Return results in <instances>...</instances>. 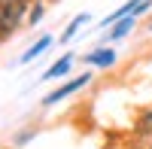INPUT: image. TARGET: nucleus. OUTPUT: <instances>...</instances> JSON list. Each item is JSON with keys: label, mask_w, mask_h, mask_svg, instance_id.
Segmentation results:
<instances>
[{"label": "nucleus", "mask_w": 152, "mask_h": 149, "mask_svg": "<svg viewBox=\"0 0 152 149\" xmlns=\"http://www.w3.org/2000/svg\"><path fill=\"white\" fill-rule=\"evenodd\" d=\"M82 61H85V64L100 67V70H107V67L116 64V52H113V49H107V46H100V49H94V52H88Z\"/></svg>", "instance_id": "obj_3"}, {"label": "nucleus", "mask_w": 152, "mask_h": 149, "mask_svg": "<svg viewBox=\"0 0 152 149\" xmlns=\"http://www.w3.org/2000/svg\"><path fill=\"white\" fill-rule=\"evenodd\" d=\"M149 131H152V110H146L140 119V134H149Z\"/></svg>", "instance_id": "obj_9"}, {"label": "nucleus", "mask_w": 152, "mask_h": 149, "mask_svg": "<svg viewBox=\"0 0 152 149\" xmlns=\"http://www.w3.org/2000/svg\"><path fill=\"white\" fill-rule=\"evenodd\" d=\"M149 149H152V146H149Z\"/></svg>", "instance_id": "obj_11"}, {"label": "nucleus", "mask_w": 152, "mask_h": 149, "mask_svg": "<svg viewBox=\"0 0 152 149\" xmlns=\"http://www.w3.org/2000/svg\"><path fill=\"white\" fill-rule=\"evenodd\" d=\"M91 82V76H88V73H79V76H73V79H67L64 85H61V88H55V91H49L46 97H43V107H55L58 101H64V97H70L73 91H79L82 85H88Z\"/></svg>", "instance_id": "obj_2"}, {"label": "nucleus", "mask_w": 152, "mask_h": 149, "mask_svg": "<svg viewBox=\"0 0 152 149\" xmlns=\"http://www.w3.org/2000/svg\"><path fill=\"white\" fill-rule=\"evenodd\" d=\"M31 137H34V131H31V128H24V131H18V137H15V146H24V143H28Z\"/></svg>", "instance_id": "obj_10"}, {"label": "nucleus", "mask_w": 152, "mask_h": 149, "mask_svg": "<svg viewBox=\"0 0 152 149\" xmlns=\"http://www.w3.org/2000/svg\"><path fill=\"white\" fill-rule=\"evenodd\" d=\"M46 15V0H34V3L28 6V18H24V24H40Z\"/></svg>", "instance_id": "obj_7"}, {"label": "nucleus", "mask_w": 152, "mask_h": 149, "mask_svg": "<svg viewBox=\"0 0 152 149\" xmlns=\"http://www.w3.org/2000/svg\"><path fill=\"white\" fill-rule=\"evenodd\" d=\"M82 24H88V12H82V15H76V18H73V21L67 24V28H64V34H61V40H58V43H70V40H73V34L79 31Z\"/></svg>", "instance_id": "obj_8"}, {"label": "nucleus", "mask_w": 152, "mask_h": 149, "mask_svg": "<svg viewBox=\"0 0 152 149\" xmlns=\"http://www.w3.org/2000/svg\"><path fill=\"white\" fill-rule=\"evenodd\" d=\"M134 21H137V15H125V18H119V21L110 28V37H107V40H122V37H128L131 28H134Z\"/></svg>", "instance_id": "obj_6"}, {"label": "nucleus", "mask_w": 152, "mask_h": 149, "mask_svg": "<svg viewBox=\"0 0 152 149\" xmlns=\"http://www.w3.org/2000/svg\"><path fill=\"white\" fill-rule=\"evenodd\" d=\"M28 0H0V43L9 40L18 31V24L28 18Z\"/></svg>", "instance_id": "obj_1"}, {"label": "nucleus", "mask_w": 152, "mask_h": 149, "mask_svg": "<svg viewBox=\"0 0 152 149\" xmlns=\"http://www.w3.org/2000/svg\"><path fill=\"white\" fill-rule=\"evenodd\" d=\"M70 67H73V55L67 52V55H61L55 64L43 73V79H58V76H67V73H70Z\"/></svg>", "instance_id": "obj_5"}, {"label": "nucleus", "mask_w": 152, "mask_h": 149, "mask_svg": "<svg viewBox=\"0 0 152 149\" xmlns=\"http://www.w3.org/2000/svg\"><path fill=\"white\" fill-rule=\"evenodd\" d=\"M49 46H52V37H40V40H37L34 46H28V49H24V52H21V58H18V64H28V61H34V58H40L43 52H46V49Z\"/></svg>", "instance_id": "obj_4"}]
</instances>
